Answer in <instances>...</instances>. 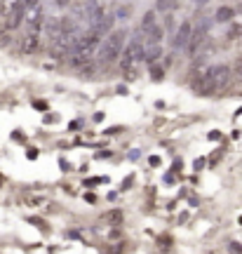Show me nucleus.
Returning <instances> with one entry per match:
<instances>
[{
  "instance_id": "aec40b11",
  "label": "nucleus",
  "mask_w": 242,
  "mask_h": 254,
  "mask_svg": "<svg viewBox=\"0 0 242 254\" xmlns=\"http://www.w3.org/2000/svg\"><path fill=\"white\" fill-rule=\"evenodd\" d=\"M197 5H207V2H209V0H195Z\"/></svg>"
},
{
  "instance_id": "f3484780",
  "label": "nucleus",
  "mask_w": 242,
  "mask_h": 254,
  "mask_svg": "<svg viewBox=\"0 0 242 254\" xmlns=\"http://www.w3.org/2000/svg\"><path fill=\"white\" fill-rule=\"evenodd\" d=\"M85 200H87V202H90V205H94V202H97V198H94V195H92V193H90V195H85Z\"/></svg>"
},
{
  "instance_id": "412c9836",
  "label": "nucleus",
  "mask_w": 242,
  "mask_h": 254,
  "mask_svg": "<svg viewBox=\"0 0 242 254\" xmlns=\"http://www.w3.org/2000/svg\"><path fill=\"white\" fill-rule=\"evenodd\" d=\"M104 2H113V0H104Z\"/></svg>"
},
{
  "instance_id": "39448f33",
  "label": "nucleus",
  "mask_w": 242,
  "mask_h": 254,
  "mask_svg": "<svg viewBox=\"0 0 242 254\" xmlns=\"http://www.w3.org/2000/svg\"><path fill=\"white\" fill-rule=\"evenodd\" d=\"M24 14H26V7H24V5H21V0H19L17 5H14V7H12V9L7 12V14H5V17H7L5 26H7L9 31L19 28V26H21V21H24Z\"/></svg>"
},
{
  "instance_id": "9b49d317",
  "label": "nucleus",
  "mask_w": 242,
  "mask_h": 254,
  "mask_svg": "<svg viewBox=\"0 0 242 254\" xmlns=\"http://www.w3.org/2000/svg\"><path fill=\"white\" fill-rule=\"evenodd\" d=\"M113 14H116V21L118 19H129L132 17V5H120L118 12H113Z\"/></svg>"
},
{
  "instance_id": "423d86ee",
  "label": "nucleus",
  "mask_w": 242,
  "mask_h": 254,
  "mask_svg": "<svg viewBox=\"0 0 242 254\" xmlns=\"http://www.w3.org/2000/svg\"><path fill=\"white\" fill-rule=\"evenodd\" d=\"M190 31H193V24H190V21H181L179 26H177V33H174V50H183V47L188 45Z\"/></svg>"
},
{
  "instance_id": "f03ea898",
  "label": "nucleus",
  "mask_w": 242,
  "mask_h": 254,
  "mask_svg": "<svg viewBox=\"0 0 242 254\" xmlns=\"http://www.w3.org/2000/svg\"><path fill=\"white\" fill-rule=\"evenodd\" d=\"M231 78H233V71H231L228 64H214V66H209L205 71L200 85H202V87H209V92L224 90V87H228Z\"/></svg>"
},
{
  "instance_id": "6e6552de",
  "label": "nucleus",
  "mask_w": 242,
  "mask_h": 254,
  "mask_svg": "<svg viewBox=\"0 0 242 254\" xmlns=\"http://www.w3.org/2000/svg\"><path fill=\"white\" fill-rule=\"evenodd\" d=\"M233 17H235V9L228 7V5H224V7H219L214 12L212 21H216V24H228V21H233Z\"/></svg>"
},
{
  "instance_id": "f257e3e1",
  "label": "nucleus",
  "mask_w": 242,
  "mask_h": 254,
  "mask_svg": "<svg viewBox=\"0 0 242 254\" xmlns=\"http://www.w3.org/2000/svg\"><path fill=\"white\" fill-rule=\"evenodd\" d=\"M127 38H129V31L127 28H113L108 31L106 36L101 38V43L97 47V64L99 66H111V64L118 62V57L125 47Z\"/></svg>"
},
{
  "instance_id": "0eeeda50",
  "label": "nucleus",
  "mask_w": 242,
  "mask_h": 254,
  "mask_svg": "<svg viewBox=\"0 0 242 254\" xmlns=\"http://www.w3.org/2000/svg\"><path fill=\"white\" fill-rule=\"evenodd\" d=\"M59 21H61L59 17H43V21H40V33H43V38L54 40V38L59 36Z\"/></svg>"
},
{
  "instance_id": "7ed1b4c3",
  "label": "nucleus",
  "mask_w": 242,
  "mask_h": 254,
  "mask_svg": "<svg viewBox=\"0 0 242 254\" xmlns=\"http://www.w3.org/2000/svg\"><path fill=\"white\" fill-rule=\"evenodd\" d=\"M43 50V33L40 24H28V31L21 38V52L24 55H38Z\"/></svg>"
},
{
  "instance_id": "20e7f679",
  "label": "nucleus",
  "mask_w": 242,
  "mask_h": 254,
  "mask_svg": "<svg viewBox=\"0 0 242 254\" xmlns=\"http://www.w3.org/2000/svg\"><path fill=\"white\" fill-rule=\"evenodd\" d=\"M141 38H144L146 45H160L162 38H165V26L155 21L153 26H148V28H144V31H141Z\"/></svg>"
},
{
  "instance_id": "9d476101",
  "label": "nucleus",
  "mask_w": 242,
  "mask_h": 254,
  "mask_svg": "<svg viewBox=\"0 0 242 254\" xmlns=\"http://www.w3.org/2000/svg\"><path fill=\"white\" fill-rule=\"evenodd\" d=\"M155 21H158V12H155V9L144 12V17H141V31H144V28H148V26H153Z\"/></svg>"
},
{
  "instance_id": "ddd939ff",
  "label": "nucleus",
  "mask_w": 242,
  "mask_h": 254,
  "mask_svg": "<svg viewBox=\"0 0 242 254\" xmlns=\"http://www.w3.org/2000/svg\"><path fill=\"white\" fill-rule=\"evenodd\" d=\"M52 2H54V7H57V9H66L73 0H52Z\"/></svg>"
},
{
  "instance_id": "f8f14e48",
  "label": "nucleus",
  "mask_w": 242,
  "mask_h": 254,
  "mask_svg": "<svg viewBox=\"0 0 242 254\" xmlns=\"http://www.w3.org/2000/svg\"><path fill=\"white\" fill-rule=\"evenodd\" d=\"M104 219H106L108 224H113V226H118V224L122 221V212H120V209H113V212H108V214H106Z\"/></svg>"
},
{
  "instance_id": "a211bd4d",
  "label": "nucleus",
  "mask_w": 242,
  "mask_h": 254,
  "mask_svg": "<svg viewBox=\"0 0 242 254\" xmlns=\"http://www.w3.org/2000/svg\"><path fill=\"white\" fill-rule=\"evenodd\" d=\"M231 250H233V252H240L242 245H238V243H231Z\"/></svg>"
},
{
  "instance_id": "1a4fd4ad",
  "label": "nucleus",
  "mask_w": 242,
  "mask_h": 254,
  "mask_svg": "<svg viewBox=\"0 0 242 254\" xmlns=\"http://www.w3.org/2000/svg\"><path fill=\"white\" fill-rule=\"evenodd\" d=\"M179 7V0H155V12H162V14H172Z\"/></svg>"
},
{
  "instance_id": "dca6fc26",
  "label": "nucleus",
  "mask_w": 242,
  "mask_h": 254,
  "mask_svg": "<svg viewBox=\"0 0 242 254\" xmlns=\"http://www.w3.org/2000/svg\"><path fill=\"white\" fill-rule=\"evenodd\" d=\"M235 75H238V80H242V62H238L235 66Z\"/></svg>"
},
{
  "instance_id": "6ab92c4d",
  "label": "nucleus",
  "mask_w": 242,
  "mask_h": 254,
  "mask_svg": "<svg viewBox=\"0 0 242 254\" xmlns=\"http://www.w3.org/2000/svg\"><path fill=\"white\" fill-rule=\"evenodd\" d=\"M80 125H82L80 120H75V123H71V129H80Z\"/></svg>"
},
{
  "instance_id": "4468645a",
  "label": "nucleus",
  "mask_w": 242,
  "mask_h": 254,
  "mask_svg": "<svg viewBox=\"0 0 242 254\" xmlns=\"http://www.w3.org/2000/svg\"><path fill=\"white\" fill-rule=\"evenodd\" d=\"M101 182H108V179H104V177H94V179H87V186H97V184H101Z\"/></svg>"
},
{
  "instance_id": "2eb2a0df",
  "label": "nucleus",
  "mask_w": 242,
  "mask_h": 254,
  "mask_svg": "<svg viewBox=\"0 0 242 254\" xmlns=\"http://www.w3.org/2000/svg\"><path fill=\"white\" fill-rule=\"evenodd\" d=\"M38 2H40V0H21V5H24V7H33V5H38Z\"/></svg>"
}]
</instances>
